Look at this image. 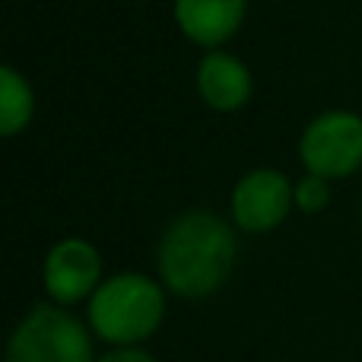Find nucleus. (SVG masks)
Segmentation results:
<instances>
[{
  "label": "nucleus",
  "mask_w": 362,
  "mask_h": 362,
  "mask_svg": "<svg viewBox=\"0 0 362 362\" xmlns=\"http://www.w3.org/2000/svg\"><path fill=\"white\" fill-rule=\"evenodd\" d=\"M95 362H156V359L144 346H112L108 353L95 356Z\"/></svg>",
  "instance_id": "9b49d317"
},
{
  "label": "nucleus",
  "mask_w": 362,
  "mask_h": 362,
  "mask_svg": "<svg viewBox=\"0 0 362 362\" xmlns=\"http://www.w3.org/2000/svg\"><path fill=\"white\" fill-rule=\"evenodd\" d=\"M293 194H296V210L305 213V216H315V213H325L327 204H331V181L305 172L296 181Z\"/></svg>",
  "instance_id": "9d476101"
},
{
  "label": "nucleus",
  "mask_w": 362,
  "mask_h": 362,
  "mask_svg": "<svg viewBox=\"0 0 362 362\" xmlns=\"http://www.w3.org/2000/svg\"><path fill=\"white\" fill-rule=\"evenodd\" d=\"M165 293L163 280L140 270L105 276L86 302V325L108 346H144L165 321Z\"/></svg>",
  "instance_id": "f03ea898"
},
{
  "label": "nucleus",
  "mask_w": 362,
  "mask_h": 362,
  "mask_svg": "<svg viewBox=\"0 0 362 362\" xmlns=\"http://www.w3.org/2000/svg\"><path fill=\"white\" fill-rule=\"evenodd\" d=\"M172 16L187 42L213 51L238 35L248 16V0H172Z\"/></svg>",
  "instance_id": "6e6552de"
},
{
  "label": "nucleus",
  "mask_w": 362,
  "mask_h": 362,
  "mask_svg": "<svg viewBox=\"0 0 362 362\" xmlns=\"http://www.w3.org/2000/svg\"><path fill=\"white\" fill-rule=\"evenodd\" d=\"M4 362H95V334L70 308L38 302L13 327Z\"/></svg>",
  "instance_id": "7ed1b4c3"
},
{
  "label": "nucleus",
  "mask_w": 362,
  "mask_h": 362,
  "mask_svg": "<svg viewBox=\"0 0 362 362\" xmlns=\"http://www.w3.org/2000/svg\"><path fill=\"white\" fill-rule=\"evenodd\" d=\"M194 86H197L200 102L210 112L232 115V112H242L251 102L255 76H251L248 64L242 57L229 54L223 48H213V51H204V57L197 61Z\"/></svg>",
  "instance_id": "0eeeda50"
},
{
  "label": "nucleus",
  "mask_w": 362,
  "mask_h": 362,
  "mask_svg": "<svg viewBox=\"0 0 362 362\" xmlns=\"http://www.w3.org/2000/svg\"><path fill=\"white\" fill-rule=\"evenodd\" d=\"M296 181H289L280 169H251L235 181L229 194V219L238 232L267 235L276 226L286 223L296 210Z\"/></svg>",
  "instance_id": "39448f33"
},
{
  "label": "nucleus",
  "mask_w": 362,
  "mask_h": 362,
  "mask_svg": "<svg viewBox=\"0 0 362 362\" xmlns=\"http://www.w3.org/2000/svg\"><path fill=\"white\" fill-rule=\"evenodd\" d=\"M232 219L194 206L165 226L156 248L163 286L178 299H206L219 293L238 261V235Z\"/></svg>",
  "instance_id": "f257e3e1"
},
{
  "label": "nucleus",
  "mask_w": 362,
  "mask_h": 362,
  "mask_svg": "<svg viewBox=\"0 0 362 362\" xmlns=\"http://www.w3.org/2000/svg\"><path fill=\"white\" fill-rule=\"evenodd\" d=\"M299 163L327 181L350 178L362 169V115L346 108L321 112L299 134Z\"/></svg>",
  "instance_id": "20e7f679"
},
{
  "label": "nucleus",
  "mask_w": 362,
  "mask_h": 362,
  "mask_svg": "<svg viewBox=\"0 0 362 362\" xmlns=\"http://www.w3.org/2000/svg\"><path fill=\"white\" fill-rule=\"evenodd\" d=\"M35 118V93L25 74L16 67H0V134L6 140L19 137Z\"/></svg>",
  "instance_id": "1a4fd4ad"
},
{
  "label": "nucleus",
  "mask_w": 362,
  "mask_h": 362,
  "mask_svg": "<svg viewBox=\"0 0 362 362\" xmlns=\"http://www.w3.org/2000/svg\"><path fill=\"white\" fill-rule=\"evenodd\" d=\"M105 280L102 251L89 238L67 235L48 248L42 261V289L48 302L64 308H74L80 302H89L93 293Z\"/></svg>",
  "instance_id": "423d86ee"
},
{
  "label": "nucleus",
  "mask_w": 362,
  "mask_h": 362,
  "mask_svg": "<svg viewBox=\"0 0 362 362\" xmlns=\"http://www.w3.org/2000/svg\"><path fill=\"white\" fill-rule=\"evenodd\" d=\"M359 216H362V204H359Z\"/></svg>",
  "instance_id": "f8f14e48"
}]
</instances>
